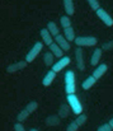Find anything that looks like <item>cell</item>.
Segmentation results:
<instances>
[{
    "mask_svg": "<svg viewBox=\"0 0 113 131\" xmlns=\"http://www.w3.org/2000/svg\"><path fill=\"white\" fill-rule=\"evenodd\" d=\"M98 43L97 37L93 36H80L75 38V45L77 47H94Z\"/></svg>",
    "mask_w": 113,
    "mask_h": 131,
    "instance_id": "3",
    "label": "cell"
},
{
    "mask_svg": "<svg viewBox=\"0 0 113 131\" xmlns=\"http://www.w3.org/2000/svg\"><path fill=\"white\" fill-rule=\"evenodd\" d=\"M79 127H80V126L76 124V121H73V122H71V124L66 127V131H77V129H79Z\"/></svg>",
    "mask_w": 113,
    "mask_h": 131,
    "instance_id": "25",
    "label": "cell"
},
{
    "mask_svg": "<svg viewBox=\"0 0 113 131\" xmlns=\"http://www.w3.org/2000/svg\"><path fill=\"white\" fill-rule=\"evenodd\" d=\"M29 131H38L37 129H32V130H29Z\"/></svg>",
    "mask_w": 113,
    "mask_h": 131,
    "instance_id": "29",
    "label": "cell"
},
{
    "mask_svg": "<svg viewBox=\"0 0 113 131\" xmlns=\"http://www.w3.org/2000/svg\"><path fill=\"white\" fill-rule=\"evenodd\" d=\"M46 28L48 29V32H50L53 37H56V36L60 35V29H59V27H57V24H56L55 22H48Z\"/></svg>",
    "mask_w": 113,
    "mask_h": 131,
    "instance_id": "17",
    "label": "cell"
},
{
    "mask_svg": "<svg viewBox=\"0 0 113 131\" xmlns=\"http://www.w3.org/2000/svg\"><path fill=\"white\" fill-rule=\"evenodd\" d=\"M95 83H97V79H95L93 75H90V77H88V78L83 82L81 88H83V89H85V90H86V89H90V88L95 84Z\"/></svg>",
    "mask_w": 113,
    "mask_h": 131,
    "instance_id": "18",
    "label": "cell"
},
{
    "mask_svg": "<svg viewBox=\"0 0 113 131\" xmlns=\"http://www.w3.org/2000/svg\"><path fill=\"white\" fill-rule=\"evenodd\" d=\"M42 48H43V42H36L35 46H33V47L29 50V52L27 53V56H26V61H27L28 64L32 62V61H35V59L39 55V52H41Z\"/></svg>",
    "mask_w": 113,
    "mask_h": 131,
    "instance_id": "5",
    "label": "cell"
},
{
    "mask_svg": "<svg viewBox=\"0 0 113 131\" xmlns=\"http://www.w3.org/2000/svg\"><path fill=\"white\" fill-rule=\"evenodd\" d=\"M53 59H55V56H53L52 52H46L44 56H43V61H44V64L47 66H53L55 65L53 64Z\"/></svg>",
    "mask_w": 113,
    "mask_h": 131,
    "instance_id": "20",
    "label": "cell"
},
{
    "mask_svg": "<svg viewBox=\"0 0 113 131\" xmlns=\"http://www.w3.org/2000/svg\"><path fill=\"white\" fill-rule=\"evenodd\" d=\"M64 9L66 12V15H73L75 13V6L73 0H64Z\"/></svg>",
    "mask_w": 113,
    "mask_h": 131,
    "instance_id": "15",
    "label": "cell"
},
{
    "mask_svg": "<svg viewBox=\"0 0 113 131\" xmlns=\"http://www.w3.org/2000/svg\"><path fill=\"white\" fill-rule=\"evenodd\" d=\"M65 92L67 95L70 94H75L76 92V80H75V74L73 70L66 71L65 74Z\"/></svg>",
    "mask_w": 113,
    "mask_h": 131,
    "instance_id": "1",
    "label": "cell"
},
{
    "mask_svg": "<svg viewBox=\"0 0 113 131\" xmlns=\"http://www.w3.org/2000/svg\"><path fill=\"white\" fill-rule=\"evenodd\" d=\"M55 42L64 50V52H65V51H69V50L71 48V47H70V42L65 38L64 35H59V36H56V37H55Z\"/></svg>",
    "mask_w": 113,
    "mask_h": 131,
    "instance_id": "11",
    "label": "cell"
},
{
    "mask_svg": "<svg viewBox=\"0 0 113 131\" xmlns=\"http://www.w3.org/2000/svg\"><path fill=\"white\" fill-rule=\"evenodd\" d=\"M70 61H71V59H70L69 56H64V57L60 59L57 62H55V65L52 66V70L57 74V73H60L62 69H65V68L70 64Z\"/></svg>",
    "mask_w": 113,
    "mask_h": 131,
    "instance_id": "7",
    "label": "cell"
},
{
    "mask_svg": "<svg viewBox=\"0 0 113 131\" xmlns=\"http://www.w3.org/2000/svg\"><path fill=\"white\" fill-rule=\"evenodd\" d=\"M50 52H52L55 57H59V59H62L64 57V50L56 42H53V43L50 46Z\"/></svg>",
    "mask_w": 113,
    "mask_h": 131,
    "instance_id": "14",
    "label": "cell"
},
{
    "mask_svg": "<svg viewBox=\"0 0 113 131\" xmlns=\"http://www.w3.org/2000/svg\"><path fill=\"white\" fill-rule=\"evenodd\" d=\"M107 70H108L107 64H100V65H98V66H97V69L93 71V77L98 80L99 78H102V77L107 73Z\"/></svg>",
    "mask_w": 113,
    "mask_h": 131,
    "instance_id": "13",
    "label": "cell"
},
{
    "mask_svg": "<svg viewBox=\"0 0 113 131\" xmlns=\"http://www.w3.org/2000/svg\"><path fill=\"white\" fill-rule=\"evenodd\" d=\"M97 131H113V129L111 127V125L109 124H103V125H100Z\"/></svg>",
    "mask_w": 113,
    "mask_h": 131,
    "instance_id": "24",
    "label": "cell"
},
{
    "mask_svg": "<svg viewBox=\"0 0 113 131\" xmlns=\"http://www.w3.org/2000/svg\"><path fill=\"white\" fill-rule=\"evenodd\" d=\"M75 57H76V68L79 70H85V65H84V55H83V50L80 47H77L75 50Z\"/></svg>",
    "mask_w": 113,
    "mask_h": 131,
    "instance_id": "9",
    "label": "cell"
},
{
    "mask_svg": "<svg viewBox=\"0 0 113 131\" xmlns=\"http://www.w3.org/2000/svg\"><path fill=\"white\" fill-rule=\"evenodd\" d=\"M104 51H109V50H112L113 48V41H111V42H108V43L103 45V47H102Z\"/></svg>",
    "mask_w": 113,
    "mask_h": 131,
    "instance_id": "27",
    "label": "cell"
},
{
    "mask_svg": "<svg viewBox=\"0 0 113 131\" xmlns=\"http://www.w3.org/2000/svg\"><path fill=\"white\" fill-rule=\"evenodd\" d=\"M14 131H26V129H24V126L20 122H17L14 125Z\"/></svg>",
    "mask_w": 113,
    "mask_h": 131,
    "instance_id": "26",
    "label": "cell"
},
{
    "mask_svg": "<svg viewBox=\"0 0 113 131\" xmlns=\"http://www.w3.org/2000/svg\"><path fill=\"white\" fill-rule=\"evenodd\" d=\"M27 61L24 60V61H18V62H15V64H12V65H9L8 68H6V73H9V74H13V73H15V71H19V70H22V69H24L26 66H27Z\"/></svg>",
    "mask_w": 113,
    "mask_h": 131,
    "instance_id": "10",
    "label": "cell"
},
{
    "mask_svg": "<svg viewBox=\"0 0 113 131\" xmlns=\"http://www.w3.org/2000/svg\"><path fill=\"white\" fill-rule=\"evenodd\" d=\"M39 35H41V38H42V41H43V43L46 45V46H51V45L53 43V38H52V35L48 32V29L47 28H42L41 31H39Z\"/></svg>",
    "mask_w": 113,
    "mask_h": 131,
    "instance_id": "8",
    "label": "cell"
},
{
    "mask_svg": "<svg viewBox=\"0 0 113 131\" xmlns=\"http://www.w3.org/2000/svg\"><path fill=\"white\" fill-rule=\"evenodd\" d=\"M97 13V17L107 26V27H113V18L103 9V8H100L98 12H95Z\"/></svg>",
    "mask_w": 113,
    "mask_h": 131,
    "instance_id": "6",
    "label": "cell"
},
{
    "mask_svg": "<svg viewBox=\"0 0 113 131\" xmlns=\"http://www.w3.org/2000/svg\"><path fill=\"white\" fill-rule=\"evenodd\" d=\"M60 23H61V26H62V28H64V29H66V28H70V27H71V20H70V18H69L67 15L61 17V18H60Z\"/></svg>",
    "mask_w": 113,
    "mask_h": 131,
    "instance_id": "21",
    "label": "cell"
},
{
    "mask_svg": "<svg viewBox=\"0 0 113 131\" xmlns=\"http://www.w3.org/2000/svg\"><path fill=\"white\" fill-rule=\"evenodd\" d=\"M108 124L111 125V127H112V129H113V117H112V118H111V120H109V121H108Z\"/></svg>",
    "mask_w": 113,
    "mask_h": 131,
    "instance_id": "28",
    "label": "cell"
},
{
    "mask_svg": "<svg viewBox=\"0 0 113 131\" xmlns=\"http://www.w3.org/2000/svg\"><path fill=\"white\" fill-rule=\"evenodd\" d=\"M64 36H65V38H66L69 42L75 41V38H76L75 37V32H74V28H73V27L64 29Z\"/></svg>",
    "mask_w": 113,
    "mask_h": 131,
    "instance_id": "19",
    "label": "cell"
},
{
    "mask_svg": "<svg viewBox=\"0 0 113 131\" xmlns=\"http://www.w3.org/2000/svg\"><path fill=\"white\" fill-rule=\"evenodd\" d=\"M66 99H67V103H69L70 108L73 110V112H74L75 115H77V116L83 115V106H81L79 98L76 97V94H70V95H67Z\"/></svg>",
    "mask_w": 113,
    "mask_h": 131,
    "instance_id": "4",
    "label": "cell"
},
{
    "mask_svg": "<svg viewBox=\"0 0 113 131\" xmlns=\"http://www.w3.org/2000/svg\"><path fill=\"white\" fill-rule=\"evenodd\" d=\"M38 108V102H29L27 106H26V108L24 110H22L19 113H18V116H17V120H18V122H23L26 118H28L29 117V115H32L33 112H36V110Z\"/></svg>",
    "mask_w": 113,
    "mask_h": 131,
    "instance_id": "2",
    "label": "cell"
},
{
    "mask_svg": "<svg viewBox=\"0 0 113 131\" xmlns=\"http://www.w3.org/2000/svg\"><path fill=\"white\" fill-rule=\"evenodd\" d=\"M55 79H56V73H55L53 70L47 71V73H46V75L43 77V80H42L43 87H50V85L53 83V80H55Z\"/></svg>",
    "mask_w": 113,
    "mask_h": 131,
    "instance_id": "12",
    "label": "cell"
},
{
    "mask_svg": "<svg viewBox=\"0 0 113 131\" xmlns=\"http://www.w3.org/2000/svg\"><path fill=\"white\" fill-rule=\"evenodd\" d=\"M102 48H95L94 50V52H93V55H92V59H90V64L93 65V66H97V64L99 62V60H100V57H102Z\"/></svg>",
    "mask_w": 113,
    "mask_h": 131,
    "instance_id": "16",
    "label": "cell"
},
{
    "mask_svg": "<svg viewBox=\"0 0 113 131\" xmlns=\"http://www.w3.org/2000/svg\"><path fill=\"white\" fill-rule=\"evenodd\" d=\"M75 121H76V124H77L80 127H81V126H84V125L86 124V115H84V113H83V115L77 116Z\"/></svg>",
    "mask_w": 113,
    "mask_h": 131,
    "instance_id": "23",
    "label": "cell"
},
{
    "mask_svg": "<svg viewBox=\"0 0 113 131\" xmlns=\"http://www.w3.org/2000/svg\"><path fill=\"white\" fill-rule=\"evenodd\" d=\"M88 4H89L90 8H92L93 10H95V12H98V10L100 9V3H99L98 0H89Z\"/></svg>",
    "mask_w": 113,
    "mask_h": 131,
    "instance_id": "22",
    "label": "cell"
}]
</instances>
